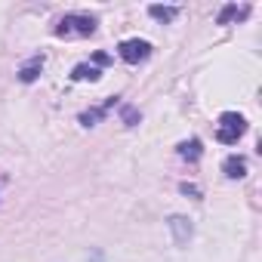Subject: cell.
<instances>
[{"label":"cell","mask_w":262,"mask_h":262,"mask_svg":"<svg viewBox=\"0 0 262 262\" xmlns=\"http://www.w3.org/2000/svg\"><path fill=\"white\" fill-rule=\"evenodd\" d=\"M96 31V19L83 13H68L56 25V37H90Z\"/></svg>","instance_id":"1"},{"label":"cell","mask_w":262,"mask_h":262,"mask_svg":"<svg viewBox=\"0 0 262 262\" xmlns=\"http://www.w3.org/2000/svg\"><path fill=\"white\" fill-rule=\"evenodd\" d=\"M247 133V120L237 114V111H225L219 114V123H216V139L222 145H237V139Z\"/></svg>","instance_id":"2"},{"label":"cell","mask_w":262,"mask_h":262,"mask_svg":"<svg viewBox=\"0 0 262 262\" xmlns=\"http://www.w3.org/2000/svg\"><path fill=\"white\" fill-rule=\"evenodd\" d=\"M117 56L126 62V65H139L151 56V43L148 40H139V37H129V40H120L117 47Z\"/></svg>","instance_id":"3"},{"label":"cell","mask_w":262,"mask_h":262,"mask_svg":"<svg viewBox=\"0 0 262 262\" xmlns=\"http://www.w3.org/2000/svg\"><path fill=\"white\" fill-rule=\"evenodd\" d=\"M167 228H170V234H173V241H176L179 247H185V244L191 241V234H194L191 219H188V216H179V213L167 219Z\"/></svg>","instance_id":"4"},{"label":"cell","mask_w":262,"mask_h":262,"mask_svg":"<svg viewBox=\"0 0 262 262\" xmlns=\"http://www.w3.org/2000/svg\"><path fill=\"white\" fill-rule=\"evenodd\" d=\"M222 170H225V176H228V179H244V176H247V161H244V158H237V155H231V158H225Z\"/></svg>","instance_id":"5"},{"label":"cell","mask_w":262,"mask_h":262,"mask_svg":"<svg viewBox=\"0 0 262 262\" xmlns=\"http://www.w3.org/2000/svg\"><path fill=\"white\" fill-rule=\"evenodd\" d=\"M40 68H43V56H34L28 65H22V71H19V80H22V83H31V80H37Z\"/></svg>","instance_id":"6"},{"label":"cell","mask_w":262,"mask_h":262,"mask_svg":"<svg viewBox=\"0 0 262 262\" xmlns=\"http://www.w3.org/2000/svg\"><path fill=\"white\" fill-rule=\"evenodd\" d=\"M247 13H250L247 7H237V4H228V7H222V13L216 16V22H219V25H228L231 19H244Z\"/></svg>","instance_id":"7"},{"label":"cell","mask_w":262,"mask_h":262,"mask_svg":"<svg viewBox=\"0 0 262 262\" xmlns=\"http://www.w3.org/2000/svg\"><path fill=\"white\" fill-rule=\"evenodd\" d=\"M201 155H204V148H201L198 139H188V142L179 145V158H182V161H191V164H194V161H201Z\"/></svg>","instance_id":"8"},{"label":"cell","mask_w":262,"mask_h":262,"mask_svg":"<svg viewBox=\"0 0 262 262\" xmlns=\"http://www.w3.org/2000/svg\"><path fill=\"white\" fill-rule=\"evenodd\" d=\"M71 77H74V80H99V77H102V71H99V65H86V62H83V65H77V68H74V74H71Z\"/></svg>","instance_id":"9"},{"label":"cell","mask_w":262,"mask_h":262,"mask_svg":"<svg viewBox=\"0 0 262 262\" xmlns=\"http://www.w3.org/2000/svg\"><path fill=\"white\" fill-rule=\"evenodd\" d=\"M111 105H114V99H108L102 108H90V111H83V114H80V123H83V126H96V120H99V117H102Z\"/></svg>","instance_id":"10"},{"label":"cell","mask_w":262,"mask_h":262,"mask_svg":"<svg viewBox=\"0 0 262 262\" xmlns=\"http://www.w3.org/2000/svg\"><path fill=\"white\" fill-rule=\"evenodd\" d=\"M148 13L155 19H161V22H173L179 16V7H161V4H155V7H148Z\"/></svg>","instance_id":"11"},{"label":"cell","mask_w":262,"mask_h":262,"mask_svg":"<svg viewBox=\"0 0 262 262\" xmlns=\"http://www.w3.org/2000/svg\"><path fill=\"white\" fill-rule=\"evenodd\" d=\"M120 117H123V123H126V126H133V123L139 120V111H136V108H129V105H126V108L120 111Z\"/></svg>","instance_id":"12"},{"label":"cell","mask_w":262,"mask_h":262,"mask_svg":"<svg viewBox=\"0 0 262 262\" xmlns=\"http://www.w3.org/2000/svg\"><path fill=\"white\" fill-rule=\"evenodd\" d=\"M182 194H191V198H201V188H198V185H188V182H182Z\"/></svg>","instance_id":"13"}]
</instances>
